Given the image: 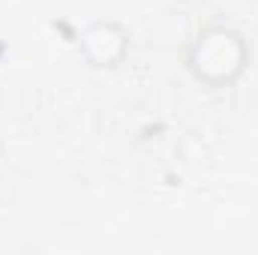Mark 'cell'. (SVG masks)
Here are the masks:
<instances>
[{
	"label": "cell",
	"mask_w": 258,
	"mask_h": 255,
	"mask_svg": "<svg viewBox=\"0 0 258 255\" xmlns=\"http://www.w3.org/2000/svg\"><path fill=\"white\" fill-rule=\"evenodd\" d=\"M249 60L243 36L231 27H207L186 51V66L198 81L210 87L231 84Z\"/></svg>",
	"instance_id": "6da1fadb"
},
{
	"label": "cell",
	"mask_w": 258,
	"mask_h": 255,
	"mask_svg": "<svg viewBox=\"0 0 258 255\" xmlns=\"http://www.w3.org/2000/svg\"><path fill=\"white\" fill-rule=\"evenodd\" d=\"M81 48L93 66H114L126 51V30L114 21H96L84 30Z\"/></svg>",
	"instance_id": "7a4b0ae2"
}]
</instances>
